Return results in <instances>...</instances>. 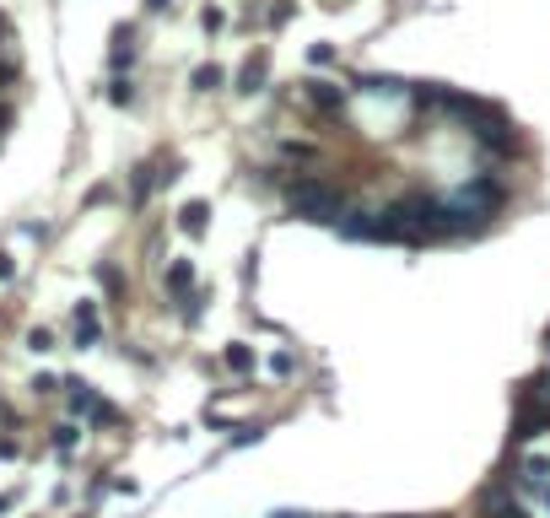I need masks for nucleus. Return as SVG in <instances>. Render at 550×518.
I'll return each instance as SVG.
<instances>
[{
	"label": "nucleus",
	"mask_w": 550,
	"mask_h": 518,
	"mask_svg": "<svg viewBox=\"0 0 550 518\" xmlns=\"http://www.w3.org/2000/svg\"><path fill=\"white\" fill-rule=\"evenodd\" d=\"M275 518H302V513H275Z\"/></svg>",
	"instance_id": "1"
}]
</instances>
